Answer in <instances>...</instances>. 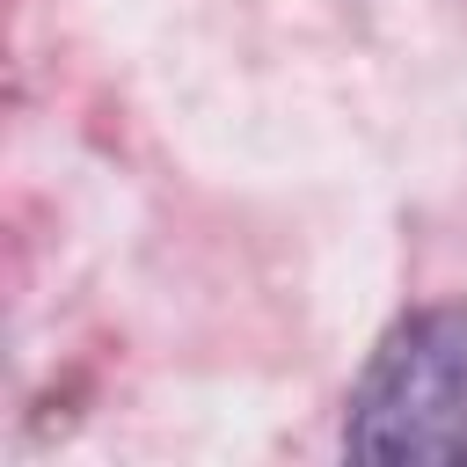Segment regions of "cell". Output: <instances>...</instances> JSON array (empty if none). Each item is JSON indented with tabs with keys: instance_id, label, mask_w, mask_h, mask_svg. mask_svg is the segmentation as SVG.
I'll return each mask as SVG.
<instances>
[{
	"instance_id": "6da1fadb",
	"label": "cell",
	"mask_w": 467,
	"mask_h": 467,
	"mask_svg": "<svg viewBox=\"0 0 467 467\" xmlns=\"http://www.w3.org/2000/svg\"><path fill=\"white\" fill-rule=\"evenodd\" d=\"M343 445L372 467H467V306H416L379 336Z\"/></svg>"
}]
</instances>
